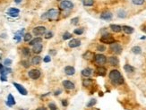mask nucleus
Instances as JSON below:
<instances>
[{"instance_id":"f257e3e1","label":"nucleus","mask_w":146,"mask_h":110,"mask_svg":"<svg viewBox=\"0 0 146 110\" xmlns=\"http://www.w3.org/2000/svg\"><path fill=\"white\" fill-rule=\"evenodd\" d=\"M109 79L113 84L115 85H120L124 83V78L121 75V73H119V71L117 70H112L109 73Z\"/></svg>"},{"instance_id":"f03ea898","label":"nucleus","mask_w":146,"mask_h":110,"mask_svg":"<svg viewBox=\"0 0 146 110\" xmlns=\"http://www.w3.org/2000/svg\"><path fill=\"white\" fill-rule=\"evenodd\" d=\"M59 16V12L57 9H49L48 11V19L49 21H56Z\"/></svg>"},{"instance_id":"7ed1b4c3","label":"nucleus","mask_w":146,"mask_h":110,"mask_svg":"<svg viewBox=\"0 0 146 110\" xmlns=\"http://www.w3.org/2000/svg\"><path fill=\"white\" fill-rule=\"evenodd\" d=\"M99 40H100V42H102V43H106V44H112V43H114L115 42L114 38L112 37L111 34H109V33L102 35V37L100 38Z\"/></svg>"},{"instance_id":"20e7f679","label":"nucleus","mask_w":146,"mask_h":110,"mask_svg":"<svg viewBox=\"0 0 146 110\" xmlns=\"http://www.w3.org/2000/svg\"><path fill=\"white\" fill-rule=\"evenodd\" d=\"M94 62H95L97 64H99V65H102V64H106L107 57L104 55H101V54L95 55V56H94Z\"/></svg>"},{"instance_id":"39448f33","label":"nucleus","mask_w":146,"mask_h":110,"mask_svg":"<svg viewBox=\"0 0 146 110\" xmlns=\"http://www.w3.org/2000/svg\"><path fill=\"white\" fill-rule=\"evenodd\" d=\"M74 7V4L69 0H65L60 3V9L62 10H69Z\"/></svg>"},{"instance_id":"423d86ee","label":"nucleus","mask_w":146,"mask_h":110,"mask_svg":"<svg viewBox=\"0 0 146 110\" xmlns=\"http://www.w3.org/2000/svg\"><path fill=\"white\" fill-rule=\"evenodd\" d=\"M110 50L112 52H114L115 54H121L122 52V47L120 44L116 43V42H114L110 44Z\"/></svg>"},{"instance_id":"0eeeda50","label":"nucleus","mask_w":146,"mask_h":110,"mask_svg":"<svg viewBox=\"0 0 146 110\" xmlns=\"http://www.w3.org/2000/svg\"><path fill=\"white\" fill-rule=\"evenodd\" d=\"M28 75L32 80H37L40 77V71L38 69H32L28 73Z\"/></svg>"},{"instance_id":"6e6552de","label":"nucleus","mask_w":146,"mask_h":110,"mask_svg":"<svg viewBox=\"0 0 146 110\" xmlns=\"http://www.w3.org/2000/svg\"><path fill=\"white\" fill-rule=\"evenodd\" d=\"M32 32H33V34L36 35V36H41V35L45 34L46 28H45L44 26H38V27H35L34 29L32 30Z\"/></svg>"},{"instance_id":"1a4fd4ad","label":"nucleus","mask_w":146,"mask_h":110,"mask_svg":"<svg viewBox=\"0 0 146 110\" xmlns=\"http://www.w3.org/2000/svg\"><path fill=\"white\" fill-rule=\"evenodd\" d=\"M14 86H15V88H16V90H17L18 91H19V93H21L22 95H27L28 92H27V90L23 87V86H22L21 84H19V83H16V82H14Z\"/></svg>"},{"instance_id":"9d476101","label":"nucleus","mask_w":146,"mask_h":110,"mask_svg":"<svg viewBox=\"0 0 146 110\" xmlns=\"http://www.w3.org/2000/svg\"><path fill=\"white\" fill-rule=\"evenodd\" d=\"M113 17V15H112L111 13L109 12V11H106V12H103L100 15V18L102 20H106V21H110Z\"/></svg>"},{"instance_id":"9b49d317","label":"nucleus","mask_w":146,"mask_h":110,"mask_svg":"<svg viewBox=\"0 0 146 110\" xmlns=\"http://www.w3.org/2000/svg\"><path fill=\"white\" fill-rule=\"evenodd\" d=\"M80 45H81V40H80V39H72V40H70L69 43H68L69 47H72V48H74V47H79Z\"/></svg>"},{"instance_id":"f8f14e48","label":"nucleus","mask_w":146,"mask_h":110,"mask_svg":"<svg viewBox=\"0 0 146 110\" xmlns=\"http://www.w3.org/2000/svg\"><path fill=\"white\" fill-rule=\"evenodd\" d=\"M63 86L65 87V89H66V90H68V91L74 90V87H75L74 84L71 81H63Z\"/></svg>"},{"instance_id":"ddd939ff","label":"nucleus","mask_w":146,"mask_h":110,"mask_svg":"<svg viewBox=\"0 0 146 110\" xmlns=\"http://www.w3.org/2000/svg\"><path fill=\"white\" fill-rule=\"evenodd\" d=\"M42 48H43V47H42L41 43H38V44L33 45V47H32V52H33V53H35V54H40V52L42 51Z\"/></svg>"},{"instance_id":"4468645a","label":"nucleus","mask_w":146,"mask_h":110,"mask_svg":"<svg viewBox=\"0 0 146 110\" xmlns=\"http://www.w3.org/2000/svg\"><path fill=\"white\" fill-rule=\"evenodd\" d=\"M108 62L109 63L110 65H113V66H116L118 64L119 61H118V58L116 57V56H109V59H108Z\"/></svg>"},{"instance_id":"2eb2a0df","label":"nucleus","mask_w":146,"mask_h":110,"mask_svg":"<svg viewBox=\"0 0 146 110\" xmlns=\"http://www.w3.org/2000/svg\"><path fill=\"white\" fill-rule=\"evenodd\" d=\"M20 13V10L17 9V8H10L9 11H8V15L12 16V17H17L18 14Z\"/></svg>"},{"instance_id":"dca6fc26","label":"nucleus","mask_w":146,"mask_h":110,"mask_svg":"<svg viewBox=\"0 0 146 110\" xmlns=\"http://www.w3.org/2000/svg\"><path fill=\"white\" fill-rule=\"evenodd\" d=\"M6 105L8 107H12V106L15 105V98H14V96L12 94H9L7 97V101H6Z\"/></svg>"},{"instance_id":"f3484780","label":"nucleus","mask_w":146,"mask_h":110,"mask_svg":"<svg viewBox=\"0 0 146 110\" xmlns=\"http://www.w3.org/2000/svg\"><path fill=\"white\" fill-rule=\"evenodd\" d=\"M65 74L66 75H74V73H75V70H74V68L73 67V66H66L65 68Z\"/></svg>"},{"instance_id":"a211bd4d","label":"nucleus","mask_w":146,"mask_h":110,"mask_svg":"<svg viewBox=\"0 0 146 110\" xmlns=\"http://www.w3.org/2000/svg\"><path fill=\"white\" fill-rule=\"evenodd\" d=\"M96 72H97V74L99 76H105L106 75V68L105 67H103V66H99V67H98V68L96 69Z\"/></svg>"},{"instance_id":"6ab92c4d","label":"nucleus","mask_w":146,"mask_h":110,"mask_svg":"<svg viewBox=\"0 0 146 110\" xmlns=\"http://www.w3.org/2000/svg\"><path fill=\"white\" fill-rule=\"evenodd\" d=\"M92 70L91 68H85L82 71V75L84 77H89V76L92 75Z\"/></svg>"},{"instance_id":"aec40b11","label":"nucleus","mask_w":146,"mask_h":110,"mask_svg":"<svg viewBox=\"0 0 146 110\" xmlns=\"http://www.w3.org/2000/svg\"><path fill=\"white\" fill-rule=\"evenodd\" d=\"M122 30L124 31L125 33H126V34H132V33L134 32V28L130 27V26H126V25L123 26V27H122Z\"/></svg>"},{"instance_id":"412c9836","label":"nucleus","mask_w":146,"mask_h":110,"mask_svg":"<svg viewBox=\"0 0 146 110\" xmlns=\"http://www.w3.org/2000/svg\"><path fill=\"white\" fill-rule=\"evenodd\" d=\"M94 56L95 55L92 53V52H91V51H86L85 53L83 54V58L84 59H86V60H91V59H92L94 57Z\"/></svg>"},{"instance_id":"4be33fe9","label":"nucleus","mask_w":146,"mask_h":110,"mask_svg":"<svg viewBox=\"0 0 146 110\" xmlns=\"http://www.w3.org/2000/svg\"><path fill=\"white\" fill-rule=\"evenodd\" d=\"M40 62H41V58H40V56H33L32 59V64H34V65H38V64H40Z\"/></svg>"},{"instance_id":"5701e85b","label":"nucleus","mask_w":146,"mask_h":110,"mask_svg":"<svg viewBox=\"0 0 146 110\" xmlns=\"http://www.w3.org/2000/svg\"><path fill=\"white\" fill-rule=\"evenodd\" d=\"M110 29L114 32H120L122 31V27L117 24H111L110 25Z\"/></svg>"},{"instance_id":"b1692460","label":"nucleus","mask_w":146,"mask_h":110,"mask_svg":"<svg viewBox=\"0 0 146 110\" xmlns=\"http://www.w3.org/2000/svg\"><path fill=\"white\" fill-rule=\"evenodd\" d=\"M132 52L135 55H139V54H141L142 53V48L138 46L133 47H132Z\"/></svg>"},{"instance_id":"393cba45","label":"nucleus","mask_w":146,"mask_h":110,"mask_svg":"<svg viewBox=\"0 0 146 110\" xmlns=\"http://www.w3.org/2000/svg\"><path fill=\"white\" fill-rule=\"evenodd\" d=\"M41 41H42L41 38H35V39H32V40H31L29 44H30L31 46H33V45L38 44V43H41Z\"/></svg>"},{"instance_id":"a878e982","label":"nucleus","mask_w":146,"mask_h":110,"mask_svg":"<svg viewBox=\"0 0 146 110\" xmlns=\"http://www.w3.org/2000/svg\"><path fill=\"white\" fill-rule=\"evenodd\" d=\"M124 69H125V71L127 72V73H134V67H133V66L130 65V64H126V65L124 66Z\"/></svg>"},{"instance_id":"bb28decb","label":"nucleus","mask_w":146,"mask_h":110,"mask_svg":"<svg viewBox=\"0 0 146 110\" xmlns=\"http://www.w3.org/2000/svg\"><path fill=\"white\" fill-rule=\"evenodd\" d=\"M94 4V0H82V5L84 6H92Z\"/></svg>"},{"instance_id":"cd10ccee","label":"nucleus","mask_w":146,"mask_h":110,"mask_svg":"<svg viewBox=\"0 0 146 110\" xmlns=\"http://www.w3.org/2000/svg\"><path fill=\"white\" fill-rule=\"evenodd\" d=\"M92 80H91V79H84L83 81H82V85L84 87H89V86L92 85Z\"/></svg>"},{"instance_id":"c85d7f7f","label":"nucleus","mask_w":146,"mask_h":110,"mask_svg":"<svg viewBox=\"0 0 146 110\" xmlns=\"http://www.w3.org/2000/svg\"><path fill=\"white\" fill-rule=\"evenodd\" d=\"M23 40L25 42L31 41L32 40V35H31V33H25L24 36H23Z\"/></svg>"},{"instance_id":"c756f323","label":"nucleus","mask_w":146,"mask_h":110,"mask_svg":"<svg viewBox=\"0 0 146 110\" xmlns=\"http://www.w3.org/2000/svg\"><path fill=\"white\" fill-rule=\"evenodd\" d=\"M117 16L119 18H125L126 16V13L125 12L124 10H119L118 13H117Z\"/></svg>"},{"instance_id":"7c9ffc66","label":"nucleus","mask_w":146,"mask_h":110,"mask_svg":"<svg viewBox=\"0 0 146 110\" xmlns=\"http://www.w3.org/2000/svg\"><path fill=\"white\" fill-rule=\"evenodd\" d=\"M72 34L70 33V32H65L64 35H63V39L64 40H67V39H69L72 38Z\"/></svg>"},{"instance_id":"2f4dec72","label":"nucleus","mask_w":146,"mask_h":110,"mask_svg":"<svg viewBox=\"0 0 146 110\" xmlns=\"http://www.w3.org/2000/svg\"><path fill=\"white\" fill-rule=\"evenodd\" d=\"M96 103H97L96 99H95V98H92V99H91V100L89 101V103L87 104V108H92V107H93Z\"/></svg>"},{"instance_id":"473e14b6","label":"nucleus","mask_w":146,"mask_h":110,"mask_svg":"<svg viewBox=\"0 0 146 110\" xmlns=\"http://www.w3.org/2000/svg\"><path fill=\"white\" fill-rule=\"evenodd\" d=\"M74 34H77V35H82L83 33V28H78V29H75L74 31Z\"/></svg>"},{"instance_id":"72a5a7b5","label":"nucleus","mask_w":146,"mask_h":110,"mask_svg":"<svg viewBox=\"0 0 146 110\" xmlns=\"http://www.w3.org/2000/svg\"><path fill=\"white\" fill-rule=\"evenodd\" d=\"M22 52V55H23L24 56H28L29 55H30V49L28 48V47H23Z\"/></svg>"},{"instance_id":"f704fd0d","label":"nucleus","mask_w":146,"mask_h":110,"mask_svg":"<svg viewBox=\"0 0 146 110\" xmlns=\"http://www.w3.org/2000/svg\"><path fill=\"white\" fill-rule=\"evenodd\" d=\"M21 64H22V65L23 66V67H25V68H28V67H30V62L27 61V60H22V62H21Z\"/></svg>"},{"instance_id":"c9c22d12","label":"nucleus","mask_w":146,"mask_h":110,"mask_svg":"<svg viewBox=\"0 0 146 110\" xmlns=\"http://www.w3.org/2000/svg\"><path fill=\"white\" fill-rule=\"evenodd\" d=\"M144 1L145 0H132V2L136 5H142L144 3Z\"/></svg>"},{"instance_id":"e433bc0d","label":"nucleus","mask_w":146,"mask_h":110,"mask_svg":"<svg viewBox=\"0 0 146 110\" xmlns=\"http://www.w3.org/2000/svg\"><path fill=\"white\" fill-rule=\"evenodd\" d=\"M97 49L99 50V51L100 52H103L106 50V47H105V46H102V45H99V46L97 47Z\"/></svg>"},{"instance_id":"4c0bfd02","label":"nucleus","mask_w":146,"mask_h":110,"mask_svg":"<svg viewBox=\"0 0 146 110\" xmlns=\"http://www.w3.org/2000/svg\"><path fill=\"white\" fill-rule=\"evenodd\" d=\"M49 108L50 110H57V106L55 105L54 103H50L49 105Z\"/></svg>"},{"instance_id":"58836bf2","label":"nucleus","mask_w":146,"mask_h":110,"mask_svg":"<svg viewBox=\"0 0 146 110\" xmlns=\"http://www.w3.org/2000/svg\"><path fill=\"white\" fill-rule=\"evenodd\" d=\"M78 22H79V18L78 17H75V18H73L72 20H71V23L74 25L77 24L78 23Z\"/></svg>"},{"instance_id":"ea45409f","label":"nucleus","mask_w":146,"mask_h":110,"mask_svg":"<svg viewBox=\"0 0 146 110\" xmlns=\"http://www.w3.org/2000/svg\"><path fill=\"white\" fill-rule=\"evenodd\" d=\"M53 37V32L52 31H49L48 33H46V36H45V39H51Z\"/></svg>"},{"instance_id":"a19ab883","label":"nucleus","mask_w":146,"mask_h":110,"mask_svg":"<svg viewBox=\"0 0 146 110\" xmlns=\"http://www.w3.org/2000/svg\"><path fill=\"white\" fill-rule=\"evenodd\" d=\"M4 64H5V66H9L10 64H12V60L11 59H5V62H4Z\"/></svg>"},{"instance_id":"79ce46f5","label":"nucleus","mask_w":146,"mask_h":110,"mask_svg":"<svg viewBox=\"0 0 146 110\" xmlns=\"http://www.w3.org/2000/svg\"><path fill=\"white\" fill-rule=\"evenodd\" d=\"M43 61H44L45 63H49V62L51 61V58H50L49 56H45V57H44Z\"/></svg>"},{"instance_id":"37998d69","label":"nucleus","mask_w":146,"mask_h":110,"mask_svg":"<svg viewBox=\"0 0 146 110\" xmlns=\"http://www.w3.org/2000/svg\"><path fill=\"white\" fill-rule=\"evenodd\" d=\"M0 79H1V81H7V78H6V75H1V77H0Z\"/></svg>"},{"instance_id":"c03bdc74","label":"nucleus","mask_w":146,"mask_h":110,"mask_svg":"<svg viewBox=\"0 0 146 110\" xmlns=\"http://www.w3.org/2000/svg\"><path fill=\"white\" fill-rule=\"evenodd\" d=\"M62 105L64 106V107H66V106L68 105V103H67L66 99H63V100H62Z\"/></svg>"},{"instance_id":"a18cd8bd","label":"nucleus","mask_w":146,"mask_h":110,"mask_svg":"<svg viewBox=\"0 0 146 110\" xmlns=\"http://www.w3.org/2000/svg\"><path fill=\"white\" fill-rule=\"evenodd\" d=\"M42 19H48V13H45L44 15L41 16Z\"/></svg>"},{"instance_id":"49530a36","label":"nucleus","mask_w":146,"mask_h":110,"mask_svg":"<svg viewBox=\"0 0 146 110\" xmlns=\"http://www.w3.org/2000/svg\"><path fill=\"white\" fill-rule=\"evenodd\" d=\"M60 93H61V91H56V92H55L54 94H55L56 96H57V95H59Z\"/></svg>"},{"instance_id":"de8ad7c7","label":"nucleus","mask_w":146,"mask_h":110,"mask_svg":"<svg viewBox=\"0 0 146 110\" xmlns=\"http://www.w3.org/2000/svg\"><path fill=\"white\" fill-rule=\"evenodd\" d=\"M50 54H52V55H56V54H57V52H56V51H53V49H51V50H50Z\"/></svg>"},{"instance_id":"09e8293b","label":"nucleus","mask_w":146,"mask_h":110,"mask_svg":"<svg viewBox=\"0 0 146 110\" xmlns=\"http://www.w3.org/2000/svg\"><path fill=\"white\" fill-rule=\"evenodd\" d=\"M36 110H47L46 109V108H43V107H41V108H37Z\"/></svg>"},{"instance_id":"8fccbe9b","label":"nucleus","mask_w":146,"mask_h":110,"mask_svg":"<svg viewBox=\"0 0 146 110\" xmlns=\"http://www.w3.org/2000/svg\"><path fill=\"white\" fill-rule=\"evenodd\" d=\"M15 3H16V4H19V3L22 2V0H15Z\"/></svg>"},{"instance_id":"3c124183","label":"nucleus","mask_w":146,"mask_h":110,"mask_svg":"<svg viewBox=\"0 0 146 110\" xmlns=\"http://www.w3.org/2000/svg\"><path fill=\"white\" fill-rule=\"evenodd\" d=\"M3 68H4V65H3L2 64H0V71H1V70H2Z\"/></svg>"},{"instance_id":"603ef678","label":"nucleus","mask_w":146,"mask_h":110,"mask_svg":"<svg viewBox=\"0 0 146 110\" xmlns=\"http://www.w3.org/2000/svg\"><path fill=\"white\" fill-rule=\"evenodd\" d=\"M143 30H144V31H145V32H146V27H144V29H143Z\"/></svg>"},{"instance_id":"864d4df0","label":"nucleus","mask_w":146,"mask_h":110,"mask_svg":"<svg viewBox=\"0 0 146 110\" xmlns=\"http://www.w3.org/2000/svg\"><path fill=\"white\" fill-rule=\"evenodd\" d=\"M57 1H61V0H57Z\"/></svg>"},{"instance_id":"5fc2aeb1","label":"nucleus","mask_w":146,"mask_h":110,"mask_svg":"<svg viewBox=\"0 0 146 110\" xmlns=\"http://www.w3.org/2000/svg\"><path fill=\"white\" fill-rule=\"evenodd\" d=\"M0 60H1V57H0Z\"/></svg>"}]
</instances>
